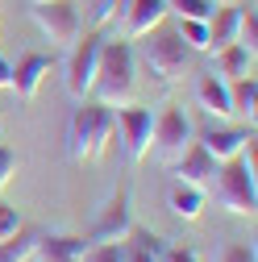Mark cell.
<instances>
[{"label": "cell", "mask_w": 258, "mask_h": 262, "mask_svg": "<svg viewBox=\"0 0 258 262\" xmlns=\"http://www.w3.org/2000/svg\"><path fill=\"white\" fill-rule=\"evenodd\" d=\"M125 262H158V254L138 246V242H125Z\"/></svg>", "instance_id": "29"}, {"label": "cell", "mask_w": 258, "mask_h": 262, "mask_svg": "<svg viewBox=\"0 0 258 262\" xmlns=\"http://www.w3.org/2000/svg\"><path fill=\"white\" fill-rule=\"evenodd\" d=\"M217 171H221V162L200 146V142H191L179 158H175V179L179 183H191V187H212V179H217Z\"/></svg>", "instance_id": "11"}, {"label": "cell", "mask_w": 258, "mask_h": 262, "mask_svg": "<svg viewBox=\"0 0 258 262\" xmlns=\"http://www.w3.org/2000/svg\"><path fill=\"white\" fill-rule=\"evenodd\" d=\"M83 246H88V237H75V233H38L29 262H79Z\"/></svg>", "instance_id": "14"}, {"label": "cell", "mask_w": 258, "mask_h": 262, "mask_svg": "<svg viewBox=\"0 0 258 262\" xmlns=\"http://www.w3.org/2000/svg\"><path fill=\"white\" fill-rule=\"evenodd\" d=\"M100 42H104V38H96V34H79V38L71 42V58H67V67H62V83H67V92L75 96V100H88V92H92Z\"/></svg>", "instance_id": "8"}, {"label": "cell", "mask_w": 258, "mask_h": 262, "mask_svg": "<svg viewBox=\"0 0 258 262\" xmlns=\"http://www.w3.org/2000/svg\"><path fill=\"white\" fill-rule=\"evenodd\" d=\"M158 262H200V258H196V250H183V246H167Z\"/></svg>", "instance_id": "30"}, {"label": "cell", "mask_w": 258, "mask_h": 262, "mask_svg": "<svg viewBox=\"0 0 258 262\" xmlns=\"http://www.w3.org/2000/svg\"><path fill=\"white\" fill-rule=\"evenodd\" d=\"M29 5H42V0H29Z\"/></svg>", "instance_id": "33"}, {"label": "cell", "mask_w": 258, "mask_h": 262, "mask_svg": "<svg viewBox=\"0 0 258 262\" xmlns=\"http://www.w3.org/2000/svg\"><path fill=\"white\" fill-rule=\"evenodd\" d=\"M29 17H34V25L42 29V38L50 46H71L83 34V17L71 0H42V5L29 9Z\"/></svg>", "instance_id": "6"}, {"label": "cell", "mask_w": 258, "mask_h": 262, "mask_svg": "<svg viewBox=\"0 0 258 262\" xmlns=\"http://www.w3.org/2000/svg\"><path fill=\"white\" fill-rule=\"evenodd\" d=\"M79 262H125V242H88Z\"/></svg>", "instance_id": "22"}, {"label": "cell", "mask_w": 258, "mask_h": 262, "mask_svg": "<svg viewBox=\"0 0 258 262\" xmlns=\"http://www.w3.org/2000/svg\"><path fill=\"white\" fill-rule=\"evenodd\" d=\"M229 108L242 125H254V117H258V79L254 75H242L229 83Z\"/></svg>", "instance_id": "19"}, {"label": "cell", "mask_w": 258, "mask_h": 262, "mask_svg": "<svg viewBox=\"0 0 258 262\" xmlns=\"http://www.w3.org/2000/svg\"><path fill=\"white\" fill-rule=\"evenodd\" d=\"M212 262H258V258H254V246H238V242H229V246H221V250L212 254Z\"/></svg>", "instance_id": "26"}, {"label": "cell", "mask_w": 258, "mask_h": 262, "mask_svg": "<svg viewBox=\"0 0 258 262\" xmlns=\"http://www.w3.org/2000/svg\"><path fill=\"white\" fill-rule=\"evenodd\" d=\"M13 175H17V154L9 146H0V187H5Z\"/></svg>", "instance_id": "28"}, {"label": "cell", "mask_w": 258, "mask_h": 262, "mask_svg": "<svg viewBox=\"0 0 258 262\" xmlns=\"http://www.w3.org/2000/svg\"><path fill=\"white\" fill-rule=\"evenodd\" d=\"M204 204H208V191L204 187H191V183H179V179L167 187V208L179 221H200L204 216Z\"/></svg>", "instance_id": "17"}, {"label": "cell", "mask_w": 258, "mask_h": 262, "mask_svg": "<svg viewBox=\"0 0 258 262\" xmlns=\"http://www.w3.org/2000/svg\"><path fill=\"white\" fill-rule=\"evenodd\" d=\"M167 13V0H125V9L117 17V38L125 42H138L142 34H150L154 25H163Z\"/></svg>", "instance_id": "9"}, {"label": "cell", "mask_w": 258, "mask_h": 262, "mask_svg": "<svg viewBox=\"0 0 258 262\" xmlns=\"http://www.w3.org/2000/svg\"><path fill=\"white\" fill-rule=\"evenodd\" d=\"M129 229H134V212H129L125 191H117L100 204V212H96V221L88 229V242H125Z\"/></svg>", "instance_id": "10"}, {"label": "cell", "mask_w": 258, "mask_h": 262, "mask_svg": "<svg viewBox=\"0 0 258 262\" xmlns=\"http://www.w3.org/2000/svg\"><path fill=\"white\" fill-rule=\"evenodd\" d=\"M179 38L187 42L191 54H208V21H191V17H179Z\"/></svg>", "instance_id": "21"}, {"label": "cell", "mask_w": 258, "mask_h": 262, "mask_svg": "<svg viewBox=\"0 0 258 262\" xmlns=\"http://www.w3.org/2000/svg\"><path fill=\"white\" fill-rule=\"evenodd\" d=\"M113 108L96 104V100H79V108L67 121V154L71 162H96L104 158L113 146Z\"/></svg>", "instance_id": "3"}, {"label": "cell", "mask_w": 258, "mask_h": 262, "mask_svg": "<svg viewBox=\"0 0 258 262\" xmlns=\"http://www.w3.org/2000/svg\"><path fill=\"white\" fill-rule=\"evenodd\" d=\"M134 54L150 67V75H158L163 83H179V79L187 75V67H191V50H187V42L179 38V29H171L167 21L154 25L150 34H142L138 46H134Z\"/></svg>", "instance_id": "4"}, {"label": "cell", "mask_w": 258, "mask_h": 262, "mask_svg": "<svg viewBox=\"0 0 258 262\" xmlns=\"http://www.w3.org/2000/svg\"><path fill=\"white\" fill-rule=\"evenodd\" d=\"M212 5H233V0H212Z\"/></svg>", "instance_id": "32"}, {"label": "cell", "mask_w": 258, "mask_h": 262, "mask_svg": "<svg viewBox=\"0 0 258 262\" xmlns=\"http://www.w3.org/2000/svg\"><path fill=\"white\" fill-rule=\"evenodd\" d=\"M196 104H200L208 117H217V121H229V117H233V108H229V83L217 79L212 71L200 75V79H196Z\"/></svg>", "instance_id": "15"}, {"label": "cell", "mask_w": 258, "mask_h": 262, "mask_svg": "<svg viewBox=\"0 0 258 262\" xmlns=\"http://www.w3.org/2000/svg\"><path fill=\"white\" fill-rule=\"evenodd\" d=\"M88 100L104 104V108L138 104V54H134V42H125V38L100 42V58H96V79H92Z\"/></svg>", "instance_id": "1"}, {"label": "cell", "mask_w": 258, "mask_h": 262, "mask_svg": "<svg viewBox=\"0 0 258 262\" xmlns=\"http://www.w3.org/2000/svg\"><path fill=\"white\" fill-rule=\"evenodd\" d=\"M254 58L258 54H250L246 46H225V50H212V75L217 79H225V83H233V79H242V75H254Z\"/></svg>", "instance_id": "16"}, {"label": "cell", "mask_w": 258, "mask_h": 262, "mask_svg": "<svg viewBox=\"0 0 258 262\" xmlns=\"http://www.w3.org/2000/svg\"><path fill=\"white\" fill-rule=\"evenodd\" d=\"M212 0H167V13L175 17H191V21H208L212 17Z\"/></svg>", "instance_id": "23"}, {"label": "cell", "mask_w": 258, "mask_h": 262, "mask_svg": "<svg viewBox=\"0 0 258 262\" xmlns=\"http://www.w3.org/2000/svg\"><path fill=\"white\" fill-rule=\"evenodd\" d=\"M238 5H217L212 17H208V54L212 50H225L238 42Z\"/></svg>", "instance_id": "18"}, {"label": "cell", "mask_w": 258, "mask_h": 262, "mask_svg": "<svg viewBox=\"0 0 258 262\" xmlns=\"http://www.w3.org/2000/svg\"><path fill=\"white\" fill-rule=\"evenodd\" d=\"M125 0H92V25H117Z\"/></svg>", "instance_id": "25"}, {"label": "cell", "mask_w": 258, "mask_h": 262, "mask_svg": "<svg viewBox=\"0 0 258 262\" xmlns=\"http://www.w3.org/2000/svg\"><path fill=\"white\" fill-rule=\"evenodd\" d=\"M238 46H246L250 54H258V13L254 9L238 13Z\"/></svg>", "instance_id": "24"}, {"label": "cell", "mask_w": 258, "mask_h": 262, "mask_svg": "<svg viewBox=\"0 0 258 262\" xmlns=\"http://www.w3.org/2000/svg\"><path fill=\"white\" fill-rule=\"evenodd\" d=\"M9 79H13V62L0 54V88H9Z\"/></svg>", "instance_id": "31"}, {"label": "cell", "mask_w": 258, "mask_h": 262, "mask_svg": "<svg viewBox=\"0 0 258 262\" xmlns=\"http://www.w3.org/2000/svg\"><path fill=\"white\" fill-rule=\"evenodd\" d=\"M38 233H42V229L21 225L13 237L0 242V262H29V258H34V246H38Z\"/></svg>", "instance_id": "20"}, {"label": "cell", "mask_w": 258, "mask_h": 262, "mask_svg": "<svg viewBox=\"0 0 258 262\" xmlns=\"http://www.w3.org/2000/svg\"><path fill=\"white\" fill-rule=\"evenodd\" d=\"M46 75H50V58L46 54H25V58H17L9 88L17 92V100H34L46 83Z\"/></svg>", "instance_id": "13"}, {"label": "cell", "mask_w": 258, "mask_h": 262, "mask_svg": "<svg viewBox=\"0 0 258 262\" xmlns=\"http://www.w3.org/2000/svg\"><path fill=\"white\" fill-rule=\"evenodd\" d=\"M217 162H229L246 150V142H254V125H212L204 138H196Z\"/></svg>", "instance_id": "12"}, {"label": "cell", "mask_w": 258, "mask_h": 262, "mask_svg": "<svg viewBox=\"0 0 258 262\" xmlns=\"http://www.w3.org/2000/svg\"><path fill=\"white\" fill-rule=\"evenodd\" d=\"M150 125H154V113L150 108H138V104H129V108H113V129H117V142H121V154L129 162H142L150 158Z\"/></svg>", "instance_id": "7"}, {"label": "cell", "mask_w": 258, "mask_h": 262, "mask_svg": "<svg viewBox=\"0 0 258 262\" xmlns=\"http://www.w3.org/2000/svg\"><path fill=\"white\" fill-rule=\"evenodd\" d=\"M25 221L17 216V208H9V204H0V242H5V237H13L17 233V229H21Z\"/></svg>", "instance_id": "27"}, {"label": "cell", "mask_w": 258, "mask_h": 262, "mask_svg": "<svg viewBox=\"0 0 258 262\" xmlns=\"http://www.w3.org/2000/svg\"><path fill=\"white\" fill-rule=\"evenodd\" d=\"M191 142H196V125L191 117L179 108V104H163L154 113V125H150V150L163 158V162H175Z\"/></svg>", "instance_id": "5"}, {"label": "cell", "mask_w": 258, "mask_h": 262, "mask_svg": "<svg viewBox=\"0 0 258 262\" xmlns=\"http://www.w3.org/2000/svg\"><path fill=\"white\" fill-rule=\"evenodd\" d=\"M221 208H229L233 216H254L258 208V146L246 142V150L229 162H221V171L212 179Z\"/></svg>", "instance_id": "2"}]
</instances>
